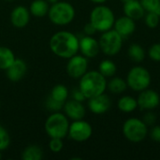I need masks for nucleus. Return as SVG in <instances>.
Wrapping results in <instances>:
<instances>
[{
    "instance_id": "f257e3e1",
    "label": "nucleus",
    "mask_w": 160,
    "mask_h": 160,
    "mask_svg": "<svg viewBox=\"0 0 160 160\" xmlns=\"http://www.w3.org/2000/svg\"><path fill=\"white\" fill-rule=\"evenodd\" d=\"M50 49L56 56L69 59L79 52V38L69 31H58L50 39Z\"/></svg>"
},
{
    "instance_id": "f03ea898",
    "label": "nucleus",
    "mask_w": 160,
    "mask_h": 160,
    "mask_svg": "<svg viewBox=\"0 0 160 160\" xmlns=\"http://www.w3.org/2000/svg\"><path fill=\"white\" fill-rule=\"evenodd\" d=\"M107 78L98 70L87 71L79 82V89L86 99L105 93L107 89Z\"/></svg>"
},
{
    "instance_id": "7ed1b4c3",
    "label": "nucleus",
    "mask_w": 160,
    "mask_h": 160,
    "mask_svg": "<svg viewBox=\"0 0 160 160\" xmlns=\"http://www.w3.org/2000/svg\"><path fill=\"white\" fill-rule=\"evenodd\" d=\"M115 16L111 8L103 4L96 6L90 12L89 22L94 25L98 32H106L113 28Z\"/></svg>"
},
{
    "instance_id": "20e7f679",
    "label": "nucleus",
    "mask_w": 160,
    "mask_h": 160,
    "mask_svg": "<svg viewBox=\"0 0 160 160\" xmlns=\"http://www.w3.org/2000/svg\"><path fill=\"white\" fill-rule=\"evenodd\" d=\"M76 12L74 7L66 1H58L49 8L48 17L50 21L55 25L69 24L75 18Z\"/></svg>"
},
{
    "instance_id": "39448f33",
    "label": "nucleus",
    "mask_w": 160,
    "mask_h": 160,
    "mask_svg": "<svg viewBox=\"0 0 160 160\" xmlns=\"http://www.w3.org/2000/svg\"><path fill=\"white\" fill-rule=\"evenodd\" d=\"M45 131L50 138L64 139L68 136L69 121L65 113L60 112H52L46 120L44 125Z\"/></svg>"
},
{
    "instance_id": "423d86ee",
    "label": "nucleus",
    "mask_w": 160,
    "mask_h": 160,
    "mask_svg": "<svg viewBox=\"0 0 160 160\" xmlns=\"http://www.w3.org/2000/svg\"><path fill=\"white\" fill-rule=\"evenodd\" d=\"M122 132L124 137L130 142L139 143L145 140L148 135V126L142 121L136 117L128 118L125 121Z\"/></svg>"
},
{
    "instance_id": "0eeeda50",
    "label": "nucleus",
    "mask_w": 160,
    "mask_h": 160,
    "mask_svg": "<svg viewBox=\"0 0 160 160\" xmlns=\"http://www.w3.org/2000/svg\"><path fill=\"white\" fill-rule=\"evenodd\" d=\"M128 87L135 92H142L149 88L152 78L149 70L142 66H135L129 69L126 79Z\"/></svg>"
},
{
    "instance_id": "6e6552de",
    "label": "nucleus",
    "mask_w": 160,
    "mask_h": 160,
    "mask_svg": "<svg viewBox=\"0 0 160 160\" xmlns=\"http://www.w3.org/2000/svg\"><path fill=\"white\" fill-rule=\"evenodd\" d=\"M100 51L107 56L118 54L123 47L124 38L119 35L113 28L103 32L98 39Z\"/></svg>"
},
{
    "instance_id": "1a4fd4ad",
    "label": "nucleus",
    "mask_w": 160,
    "mask_h": 160,
    "mask_svg": "<svg viewBox=\"0 0 160 160\" xmlns=\"http://www.w3.org/2000/svg\"><path fill=\"white\" fill-rule=\"evenodd\" d=\"M93 134L92 126L83 119L75 120L69 124L68 128V137L77 142H83L88 141Z\"/></svg>"
},
{
    "instance_id": "9d476101",
    "label": "nucleus",
    "mask_w": 160,
    "mask_h": 160,
    "mask_svg": "<svg viewBox=\"0 0 160 160\" xmlns=\"http://www.w3.org/2000/svg\"><path fill=\"white\" fill-rule=\"evenodd\" d=\"M88 71V58L75 54L68 59L67 64V73L72 79H80Z\"/></svg>"
},
{
    "instance_id": "9b49d317",
    "label": "nucleus",
    "mask_w": 160,
    "mask_h": 160,
    "mask_svg": "<svg viewBox=\"0 0 160 160\" xmlns=\"http://www.w3.org/2000/svg\"><path fill=\"white\" fill-rule=\"evenodd\" d=\"M138 108H140L142 111H154L157 109L160 104L159 94L152 89H145L142 92H140L138 98Z\"/></svg>"
},
{
    "instance_id": "f8f14e48",
    "label": "nucleus",
    "mask_w": 160,
    "mask_h": 160,
    "mask_svg": "<svg viewBox=\"0 0 160 160\" xmlns=\"http://www.w3.org/2000/svg\"><path fill=\"white\" fill-rule=\"evenodd\" d=\"M79 51L88 59L95 58L100 52L99 42L93 36H84L79 38Z\"/></svg>"
},
{
    "instance_id": "ddd939ff",
    "label": "nucleus",
    "mask_w": 160,
    "mask_h": 160,
    "mask_svg": "<svg viewBox=\"0 0 160 160\" xmlns=\"http://www.w3.org/2000/svg\"><path fill=\"white\" fill-rule=\"evenodd\" d=\"M112 106V100L105 93L88 99V108L95 114H103L107 112Z\"/></svg>"
},
{
    "instance_id": "4468645a",
    "label": "nucleus",
    "mask_w": 160,
    "mask_h": 160,
    "mask_svg": "<svg viewBox=\"0 0 160 160\" xmlns=\"http://www.w3.org/2000/svg\"><path fill=\"white\" fill-rule=\"evenodd\" d=\"M63 110L67 117L73 121L83 119L86 113V110L82 102L75 100L73 98L70 100H67L64 103Z\"/></svg>"
},
{
    "instance_id": "2eb2a0df",
    "label": "nucleus",
    "mask_w": 160,
    "mask_h": 160,
    "mask_svg": "<svg viewBox=\"0 0 160 160\" xmlns=\"http://www.w3.org/2000/svg\"><path fill=\"white\" fill-rule=\"evenodd\" d=\"M30 11L23 6L15 7L10 13L11 24L16 28H23L30 22Z\"/></svg>"
},
{
    "instance_id": "dca6fc26",
    "label": "nucleus",
    "mask_w": 160,
    "mask_h": 160,
    "mask_svg": "<svg viewBox=\"0 0 160 160\" xmlns=\"http://www.w3.org/2000/svg\"><path fill=\"white\" fill-rule=\"evenodd\" d=\"M136 21L132 20L131 18L124 15L115 20L113 29L121 35L124 38H128L134 34L136 30Z\"/></svg>"
},
{
    "instance_id": "f3484780",
    "label": "nucleus",
    "mask_w": 160,
    "mask_h": 160,
    "mask_svg": "<svg viewBox=\"0 0 160 160\" xmlns=\"http://www.w3.org/2000/svg\"><path fill=\"white\" fill-rule=\"evenodd\" d=\"M27 71L26 63L19 58H16L14 62L6 69L7 77L11 82H19L25 76Z\"/></svg>"
},
{
    "instance_id": "a211bd4d",
    "label": "nucleus",
    "mask_w": 160,
    "mask_h": 160,
    "mask_svg": "<svg viewBox=\"0 0 160 160\" xmlns=\"http://www.w3.org/2000/svg\"><path fill=\"white\" fill-rule=\"evenodd\" d=\"M124 14L134 21H139L144 18L146 13L145 9L142 6L140 0H131L123 4Z\"/></svg>"
},
{
    "instance_id": "6ab92c4d",
    "label": "nucleus",
    "mask_w": 160,
    "mask_h": 160,
    "mask_svg": "<svg viewBox=\"0 0 160 160\" xmlns=\"http://www.w3.org/2000/svg\"><path fill=\"white\" fill-rule=\"evenodd\" d=\"M117 108L119 109V111L125 113L133 112L138 108L137 98L131 96H123L117 101Z\"/></svg>"
},
{
    "instance_id": "aec40b11",
    "label": "nucleus",
    "mask_w": 160,
    "mask_h": 160,
    "mask_svg": "<svg viewBox=\"0 0 160 160\" xmlns=\"http://www.w3.org/2000/svg\"><path fill=\"white\" fill-rule=\"evenodd\" d=\"M107 89L113 95H121L128 89V84L123 78L113 76L107 82Z\"/></svg>"
},
{
    "instance_id": "412c9836",
    "label": "nucleus",
    "mask_w": 160,
    "mask_h": 160,
    "mask_svg": "<svg viewBox=\"0 0 160 160\" xmlns=\"http://www.w3.org/2000/svg\"><path fill=\"white\" fill-rule=\"evenodd\" d=\"M49 8V3L46 0H34L30 5L29 11L33 16L42 18L48 15Z\"/></svg>"
},
{
    "instance_id": "4be33fe9",
    "label": "nucleus",
    "mask_w": 160,
    "mask_h": 160,
    "mask_svg": "<svg viewBox=\"0 0 160 160\" xmlns=\"http://www.w3.org/2000/svg\"><path fill=\"white\" fill-rule=\"evenodd\" d=\"M128 55L133 62L141 63L145 59L146 52H145L144 48L142 45H140L138 43H133L128 47Z\"/></svg>"
},
{
    "instance_id": "5701e85b",
    "label": "nucleus",
    "mask_w": 160,
    "mask_h": 160,
    "mask_svg": "<svg viewBox=\"0 0 160 160\" xmlns=\"http://www.w3.org/2000/svg\"><path fill=\"white\" fill-rule=\"evenodd\" d=\"M15 59V54L9 48L0 46V69L6 70Z\"/></svg>"
},
{
    "instance_id": "b1692460",
    "label": "nucleus",
    "mask_w": 160,
    "mask_h": 160,
    "mask_svg": "<svg viewBox=\"0 0 160 160\" xmlns=\"http://www.w3.org/2000/svg\"><path fill=\"white\" fill-rule=\"evenodd\" d=\"M98 71L105 78H112L115 76L117 72V66L112 60L104 59L98 65Z\"/></svg>"
},
{
    "instance_id": "393cba45",
    "label": "nucleus",
    "mask_w": 160,
    "mask_h": 160,
    "mask_svg": "<svg viewBox=\"0 0 160 160\" xmlns=\"http://www.w3.org/2000/svg\"><path fill=\"white\" fill-rule=\"evenodd\" d=\"M43 158L42 149L35 144L28 145L22 153V160H41Z\"/></svg>"
},
{
    "instance_id": "a878e982",
    "label": "nucleus",
    "mask_w": 160,
    "mask_h": 160,
    "mask_svg": "<svg viewBox=\"0 0 160 160\" xmlns=\"http://www.w3.org/2000/svg\"><path fill=\"white\" fill-rule=\"evenodd\" d=\"M49 97L56 101L65 103L68 98V89L64 84H56L52 87Z\"/></svg>"
},
{
    "instance_id": "bb28decb",
    "label": "nucleus",
    "mask_w": 160,
    "mask_h": 160,
    "mask_svg": "<svg viewBox=\"0 0 160 160\" xmlns=\"http://www.w3.org/2000/svg\"><path fill=\"white\" fill-rule=\"evenodd\" d=\"M144 22H145V24L147 25V27H149L151 29L157 28L160 22V16H158L157 13H155L153 11L147 12L144 15Z\"/></svg>"
},
{
    "instance_id": "cd10ccee",
    "label": "nucleus",
    "mask_w": 160,
    "mask_h": 160,
    "mask_svg": "<svg viewBox=\"0 0 160 160\" xmlns=\"http://www.w3.org/2000/svg\"><path fill=\"white\" fill-rule=\"evenodd\" d=\"M9 143H10V137L8 130L4 127L0 126V151L2 152L6 150L9 146Z\"/></svg>"
},
{
    "instance_id": "c85d7f7f",
    "label": "nucleus",
    "mask_w": 160,
    "mask_h": 160,
    "mask_svg": "<svg viewBox=\"0 0 160 160\" xmlns=\"http://www.w3.org/2000/svg\"><path fill=\"white\" fill-rule=\"evenodd\" d=\"M148 56L155 62H160V43H155L149 47Z\"/></svg>"
},
{
    "instance_id": "c756f323",
    "label": "nucleus",
    "mask_w": 160,
    "mask_h": 160,
    "mask_svg": "<svg viewBox=\"0 0 160 160\" xmlns=\"http://www.w3.org/2000/svg\"><path fill=\"white\" fill-rule=\"evenodd\" d=\"M64 103L56 101L54 99H52L51 97H48L47 100H46V107L50 112H60L63 109Z\"/></svg>"
},
{
    "instance_id": "7c9ffc66",
    "label": "nucleus",
    "mask_w": 160,
    "mask_h": 160,
    "mask_svg": "<svg viewBox=\"0 0 160 160\" xmlns=\"http://www.w3.org/2000/svg\"><path fill=\"white\" fill-rule=\"evenodd\" d=\"M63 141L58 138H51L49 142V148L52 153H59L63 149Z\"/></svg>"
},
{
    "instance_id": "2f4dec72",
    "label": "nucleus",
    "mask_w": 160,
    "mask_h": 160,
    "mask_svg": "<svg viewBox=\"0 0 160 160\" xmlns=\"http://www.w3.org/2000/svg\"><path fill=\"white\" fill-rule=\"evenodd\" d=\"M140 2L146 12H154L160 4V0H140Z\"/></svg>"
},
{
    "instance_id": "473e14b6",
    "label": "nucleus",
    "mask_w": 160,
    "mask_h": 160,
    "mask_svg": "<svg viewBox=\"0 0 160 160\" xmlns=\"http://www.w3.org/2000/svg\"><path fill=\"white\" fill-rule=\"evenodd\" d=\"M142 121L147 126H154L155 123L157 122V115L152 111H147L142 118Z\"/></svg>"
},
{
    "instance_id": "72a5a7b5",
    "label": "nucleus",
    "mask_w": 160,
    "mask_h": 160,
    "mask_svg": "<svg viewBox=\"0 0 160 160\" xmlns=\"http://www.w3.org/2000/svg\"><path fill=\"white\" fill-rule=\"evenodd\" d=\"M148 133L150 134L152 141L160 143V126H152V128Z\"/></svg>"
},
{
    "instance_id": "f704fd0d",
    "label": "nucleus",
    "mask_w": 160,
    "mask_h": 160,
    "mask_svg": "<svg viewBox=\"0 0 160 160\" xmlns=\"http://www.w3.org/2000/svg\"><path fill=\"white\" fill-rule=\"evenodd\" d=\"M97 32H98L97 29L94 27V25L90 22H87L83 27V33L85 34V36H94Z\"/></svg>"
},
{
    "instance_id": "c9c22d12",
    "label": "nucleus",
    "mask_w": 160,
    "mask_h": 160,
    "mask_svg": "<svg viewBox=\"0 0 160 160\" xmlns=\"http://www.w3.org/2000/svg\"><path fill=\"white\" fill-rule=\"evenodd\" d=\"M72 98L75 99V100H78V101H81L82 102L83 100H85V97L83 96V94L82 93V91L78 88L76 90H73L72 92Z\"/></svg>"
},
{
    "instance_id": "e433bc0d",
    "label": "nucleus",
    "mask_w": 160,
    "mask_h": 160,
    "mask_svg": "<svg viewBox=\"0 0 160 160\" xmlns=\"http://www.w3.org/2000/svg\"><path fill=\"white\" fill-rule=\"evenodd\" d=\"M91 2L97 4V5H99V4H104L105 2H107L108 0H90Z\"/></svg>"
},
{
    "instance_id": "4c0bfd02",
    "label": "nucleus",
    "mask_w": 160,
    "mask_h": 160,
    "mask_svg": "<svg viewBox=\"0 0 160 160\" xmlns=\"http://www.w3.org/2000/svg\"><path fill=\"white\" fill-rule=\"evenodd\" d=\"M154 12H155V13H157V14H158V16H160V4L158 5V7L157 8V9H156V10H155Z\"/></svg>"
},
{
    "instance_id": "58836bf2",
    "label": "nucleus",
    "mask_w": 160,
    "mask_h": 160,
    "mask_svg": "<svg viewBox=\"0 0 160 160\" xmlns=\"http://www.w3.org/2000/svg\"><path fill=\"white\" fill-rule=\"evenodd\" d=\"M48 3H50V4H54V3H56V2H58L59 0H46Z\"/></svg>"
},
{
    "instance_id": "ea45409f",
    "label": "nucleus",
    "mask_w": 160,
    "mask_h": 160,
    "mask_svg": "<svg viewBox=\"0 0 160 160\" xmlns=\"http://www.w3.org/2000/svg\"><path fill=\"white\" fill-rule=\"evenodd\" d=\"M128 1H131V0H121V2L124 4V3H127V2H128Z\"/></svg>"
},
{
    "instance_id": "a19ab883",
    "label": "nucleus",
    "mask_w": 160,
    "mask_h": 160,
    "mask_svg": "<svg viewBox=\"0 0 160 160\" xmlns=\"http://www.w3.org/2000/svg\"><path fill=\"white\" fill-rule=\"evenodd\" d=\"M2 158V154H1V151H0V159Z\"/></svg>"
},
{
    "instance_id": "79ce46f5",
    "label": "nucleus",
    "mask_w": 160,
    "mask_h": 160,
    "mask_svg": "<svg viewBox=\"0 0 160 160\" xmlns=\"http://www.w3.org/2000/svg\"><path fill=\"white\" fill-rule=\"evenodd\" d=\"M7 1H12V0H7Z\"/></svg>"
},
{
    "instance_id": "37998d69",
    "label": "nucleus",
    "mask_w": 160,
    "mask_h": 160,
    "mask_svg": "<svg viewBox=\"0 0 160 160\" xmlns=\"http://www.w3.org/2000/svg\"><path fill=\"white\" fill-rule=\"evenodd\" d=\"M0 106H1V104H0Z\"/></svg>"
}]
</instances>
